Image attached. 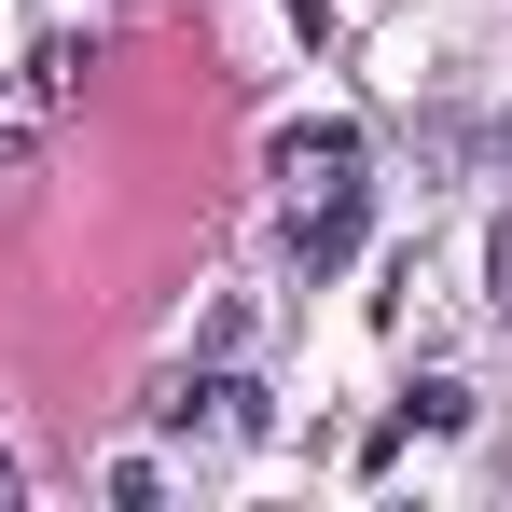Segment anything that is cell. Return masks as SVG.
Wrapping results in <instances>:
<instances>
[{
    "mask_svg": "<svg viewBox=\"0 0 512 512\" xmlns=\"http://www.w3.org/2000/svg\"><path fill=\"white\" fill-rule=\"evenodd\" d=\"M346 250H360V180H346V194H291V263L333 277Z\"/></svg>",
    "mask_w": 512,
    "mask_h": 512,
    "instance_id": "1",
    "label": "cell"
},
{
    "mask_svg": "<svg viewBox=\"0 0 512 512\" xmlns=\"http://www.w3.org/2000/svg\"><path fill=\"white\" fill-rule=\"evenodd\" d=\"M277 180H291V194H346V180H360V125H291V139H277Z\"/></svg>",
    "mask_w": 512,
    "mask_h": 512,
    "instance_id": "2",
    "label": "cell"
},
{
    "mask_svg": "<svg viewBox=\"0 0 512 512\" xmlns=\"http://www.w3.org/2000/svg\"><path fill=\"white\" fill-rule=\"evenodd\" d=\"M167 416L180 429H222V443H263V388H250V374H208V388H180Z\"/></svg>",
    "mask_w": 512,
    "mask_h": 512,
    "instance_id": "3",
    "label": "cell"
},
{
    "mask_svg": "<svg viewBox=\"0 0 512 512\" xmlns=\"http://www.w3.org/2000/svg\"><path fill=\"white\" fill-rule=\"evenodd\" d=\"M402 416H416V429H471V388H457V374H429V388L402 402Z\"/></svg>",
    "mask_w": 512,
    "mask_h": 512,
    "instance_id": "4",
    "label": "cell"
},
{
    "mask_svg": "<svg viewBox=\"0 0 512 512\" xmlns=\"http://www.w3.org/2000/svg\"><path fill=\"white\" fill-rule=\"evenodd\" d=\"M14 499H28V471H14V457H0V512H14Z\"/></svg>",
    "mask_w": 512,
    "mask_h": 512,
    "instance_id": "5",
    "label": "cell"
},
{
    "mask_svg": "<svg viewBox=\"0 0 512 512\" xmlns=\"http://www.w3.org/2000/svg\"><path fill=\"white\" fill-rule=\"evenodd\" d=\"M499 305H512V236H499Z\"/></svg>",
    "mask_w": 512,
    "mask_h": 512,
    "instance_id": "6",
    "label": "cell"
}]
</instances>
